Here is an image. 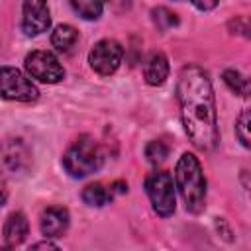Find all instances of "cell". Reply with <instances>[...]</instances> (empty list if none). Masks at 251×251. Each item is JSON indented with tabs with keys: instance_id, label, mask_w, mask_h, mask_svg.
Returning a JSON list of instances; mask_svg holds the SVG:
<instances>
[{
	"instance_id": "cell-19",
	"label": "cell",
	"mask_w": 251,
	"mask_h": 251,
	"mask_svg": "<svg viewBox=\"0 0 251 251\" xmlns=\"http://www.w3.org/2000/svg\"><path fill=\"white\" fill-rule=\"evenodd\" d=\"M249 124H251L249 110H243L237 118V124H235V133H237L243 147H249Z\"/></svg>"
},
{
	"instance_id": "cell-9",
	"label": "cell",
	"mask_w": 251,
	"mask_h": 251,
	"mask_svg": "<svg viewBox=\"0 0 251 251\" xmlns=\"http://www.w3.org/2000/svg\"><path fill=\"white\" fill-rule=\"evenodd\" d=\"M51 25V14L47 0H24L22 6V29L25 35H39Z\"/></svg>"
},
{
	"instance_id": "cell-22",
	"label": "cell",
	"mask_w": 251,
	"mask_h": 251,
	"mask_svg": "<svg viewBox=\"0 0 251 251\" xmlns=\"http://www.w3.org/2000/svg\"><path fill=\"white\" fill-rule=\"evenodd\" d=\"M110 188H112V192H127V184H126V182H122V180L114 182Z\"/></svg>"
},
{
	"instance_id": "cell-15",
	"label": "cell",
	"mask_w": 251,
	"mask_h": 251,
	"mask_svg": "<svg viewBox=\"0 0 251 251\" xmlns=\"http://www.w3.org/2000/svg\"><path fill=\"white\" fill-rule=\"evenodd\" d=\"M73 10L82 18V20H98L104 10L102 0H69Z\"/></svg>"
},
{
	"instance_id": "cell-21",
	"label": "cell",
	"mask_w": 251,
	"mask_h": 251,
	"mask_svg": "<svg viewBox=\"0 0 251 251\" xmlns=\"http://www.w3.org/2000/svg\"><path fill=\"white\" fill-rule=\"evenodd\" d=\"M104 2V0H102ZM108 4H112L116 10H124V8H127L129 6V0H106Z\"/></svg>"
},
{
	"instance_id": "cell-5",
	"label": "cell",
	"mask_w": 251,
	"mask_h": 251,
	"mask_svg": "<svg viewBox=\"0 0 251 251\" xmlns=\"http://www.w3.org/2000/svg\"><path fill=\"white\" fill-rule=\"evenodd\" d=\"M0 96L16 102H33L39 96L37 86L18 69L0 67Z\"/></svg>"
},
{
	"instance_id": "cell-8",
	"label": "cell",
	"mask_w": 251,
	"mask_h": 251,
	"mask_svg": "<svg viewBox=\"0 0 251 251\" xmlns=\"http://www.w3.org/2000/svg\"><path fill=\"white\" fill-rule=\"evenodd\" d=\"M124 59V47L116 39H100L88 53V63L94 73L110 76L118 71Z\"/></svg>"
},
{
	"instance_id": "cell-1",
	"label": "cell",
	"mask_w": 251,
	"mask_h": 251,
	"mask_svg": "<svg viewBox=\"0 0 251 251\" xmlns=\"http://www.w3.org/2000/svg\"><path fill=\"white\" fill-rule=\"evenodd\" d=\"M176 96L184 131L200 151L216 149L220 141L216 98L208 73L198 65H186L178 75Z\"/></svg>"
},
{
	"instance_id": "cell-11",
	"label": "cell",
	"mask_w": 251,
	"mask_h": 251,
	"mask_svg": "<svg viewBox=\"0 0 251 251\" xmlns=\"http://www.w3.org/2000/svg\"><path fill=\"white\" fill-rule=\"evenodd\" d=\"M29 231V224H27V218L22 214V212H14L8 216L6 220V226H4V241H6V247H16L20 245L25 235Z\"/></svg>"
},
{
	"instance_id": "cell-4",
	"label": "cell",
	"mask_w": 251,
	"mask_h": 251,
	"mask_svg": "<svg viewBox=\"0 0 251 251\" xmlns=\"http://www.w3.org/2000/svg\"><path fill=\"white\" fill-rule=\"evenodd\" d=\"M145 190L151 200L153 210L161 218H169L175 208H176V198H175V184L173 176L167 171H155L145 178Z\"/></svg>"
},
{
	"instance_id": "cell-16",
	"label": "cell",
	"mask_w": 251,
	"mask_h": 251,
	"mask_svg": "<svg viewBox=\"0 0 251 251\" xmlns=\"http://www.w3.org/2000/svg\"><path fill=\"white\" fill-rule=\"evenodd\" d=\"M222 78H224L226 86H227L231 92H235L237 96H247V92H249V80H247L239 71L227 69V71H224Z\"/></svg>"
},
{
	"instance_id": "cell-17",
	"label": "cell",
	"mask_w": 251,
	"mask_h": 251,
	"mask_svg": "<svg viewBox=\"0 0 251 251\" xmlns=\"http://www.w3.org/2000/svg\"><path fill=\"white\" fill-rule=\"evenodd\" d=\"M151 20H153V24L157 25V29H161V31H167V29L178 25V18H176V14L171 12V10L165 8V6L153 8V10H151Z\"/></svg>"
},
{
	"instance_id": "cell-14",
	"label": "cell",
	"mask_w": 251,
	"mask_h": 251,
	"mask_svg": "<svg viewBox=\"0 0 251 251\" xmlns=\"http://www.w3.org/2000/svg\"><path fill=\"white\" fill-rule=\"evenodd\" d=\"M114 192L110 186H104L100 182H92L88 186H84L82 190V200L88 204V206H94V208H102L106 206L110 200H112Z\"/></svg>"
},
{
	"instance_id": "cell-24",
	"label": "cell",
	"mask_w": 251,
	"mask_h": 251,
	"mask_svg": "<svg viewBox=\"0 0 251 251\" xmlns=\"http://www.w3.org/2000/svg\"><path fill=\"white\" fill-rule=\"evenodd\" d=\"M4 202H6V190H4V186L0 184V208L4 206Z\"/></svg>"
},
{
	"instance_id": "cell-23",
	"label": "cell",
	"mask_w": 251,
	"mask_h": 251,
	"mask_svg": "<svg viewBox=\"0 0 251 251\" xmlns=\"http://www.w3.org/2000/svg\"><path fill=\"white\" fill-rule=\"evenodd\" d=\"M31 247H33V249H39V247H47V249H57V245H55V243H51V241H41V243H33Z\"/></svg>"
},
{
	"instance_id": "cell-3",
	"label": "cell",
	"mask_w": 251,
	"mask_h": 251,
	"mask_svg": "<svg viewBox=\"0 0 251 251\" xmlns=\"http://www.w3.org/2000/svg\"><path fill=\"white\" fill-rule=\"evenodd\" d=\"M104 153L90 135H80L63 155V167L73 178H84L102 167Z\"/></svg>"
},
{
	"instance_id": "cell-2",
	"label": "cell",
	"mask_w": 251,
	"mask_h": 251,
	"mask_svg": "<svg viewBox=\"0 0 251 251\" xmlns=\"http://www.w3.org/2000/svg\"><path fill=\"white\" fill-rule=\"evenodd\" d=\"M175 182L188 212L198 214L206 206V178L200 161L192 153H182L175 169Z\"/></svg>"
},
{
	"instance_id": "cell-12",
	"label": "cell",
	"mask_w": 251,
	"mask_h": 251,
	"mask_svg": "<svg viewBox=\"0 0 251 251\" xmlns=\"http://www.w3.org/2000/svg\"><path fill=\"white\" fill-rule=\"evenodd\" d=\"M143 75L147 84L161 86L169 78V59L163 53H153L143 67Z\"/></svg>"
},
{
	"instance_id": "cell-13",
	"label": "cell",
	"mask_w": 251,
	"mask_h": 251,
	"mask_svg": "<svg viewBox=\"0 0 251 251\" xmlns=\"http://www.w3.org/2000/svg\"><path fill=\"white\" fill-rule=\"evenodd\" d=\"M76 41H78V31H76L73 25H69V24L57 25V27L53 29V33H51V43H53V47H55L57 51H61V53L73 51V47L76 45Z\"/></svg>"
},
{
	"instance_id": "cell-10",
	"label": "cell",
	"mask_w": 251,
	"mask_h": 251,
	"mask_svg": "<svg viewBox=\"0 0 251 251\" xmlns=\"http://www.w3.org/2000/svg\"><path fill=\"white\" fill-rule=\"evenodd\" d=\"M69 212L63 206H49L47 210H43L41 220H39V227L41 233L45 237H61L67 227H69Z\"/></svg>"
},
{
	"instance_id": "cell-6",
	"label": "cell",
	"mask_w": 251,
	"mask_h": 251,
	"mask_svg": "<svg viewBox=\"0 0 251 251\" xmlns=\"http://www.w3.org/2000/svg\"><path fill=\"white\" fill-rule=\"evenodd\" d=\"M31 161V153L24 139L6 137L0 141V175L2 176H18L27 171Z\"/></svg>"
},
{
	"instance_id": "cell-18",
	"label": "cell",
	"mask_w": 251,
	"mask_h": 251,
	"mask_svg": "<svg viewBox=\"0 0 251 251\" xmlns=\"http://www.w3.org/2000/svg\"><path fill=\"white\" fill-rule=\"evenodd\" d=\"M167 155H169V147H167L163 141H159V139L149 141L147 147H145V157H147V161H149L151 165L163 163V161L167 159Z\"/></svg>"
},
{
	"instance_id": "cell-20",
	"label": "cell",
	"mask_w": 251,
	"mask_h": 251,
	"mask_svg": "<svg viewBox=\"0 0 251 251\" xmlns=\"http://www.w3.org/2000/svg\"><path fill=\"white\" fill-rule=\"evenodd\" d=\"M190 2H192V6H196L198 10L208 12V10H214L220 0H190Z\"/></svg>"
},
{
	"instance_id": "cell-7",
	"label": "cell",
	"mask_w": 251,
	"mask_h": 251,
	"mask_svg": "<svg viewBox=\"0 0 251 251\" xmlns=\"http://www.w3.org/2000/svg\"><path fill=\"white\" fill-rule=\"evenodd\" d=\"M25 71L31 78L47 84H57L65 78V69L51 51H31L25 55Z\"/></svg>"
}]
</instances>
